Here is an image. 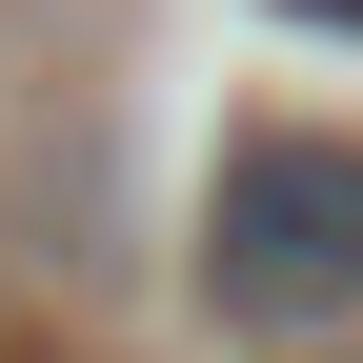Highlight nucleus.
<instances>
[{"label": "nucleus", "instance_id": "f03ea898", "mask_svg": "<svg viewBox=\"0 0 363 363\" xmlns=\"http://www.w3.org/2000/svg\"><path fill=\"white\" fill-rule=\"evenodd\" d=\"M283 21H323V40H363V0H283Z\"/></svg>", "mask_w": 363, "mask_h": 363}, {"label": "nucleus", "instance_id": "7ed1b4c3", "mask_svg": "<svg viewBox=\"0 0 363 363\" xmlns=\"http://www.w3.org/2000/svg\"><path fill=\"white\" fill-rule=\"evenodd\" d=\"M323 363H363V343H323Z\"/></svg>", "mask_w": 363, "mask_h": 363}, {"label": "nucleus", "instance_id": "f257e3e1", "mask_svg": "<svg viewBox=\"0 0 363 363\" xmlns=\"http://www.w3.org/2000/svg\"><path fill=\"white\" fill-rule=\"evenodd\" d=\"M202 323L262 343V363L363 343V121H303V101L222 121V162H202Z\"/></svg>", "mask_w": 363, "mask_h": 363}]
</instances>
